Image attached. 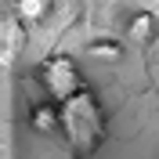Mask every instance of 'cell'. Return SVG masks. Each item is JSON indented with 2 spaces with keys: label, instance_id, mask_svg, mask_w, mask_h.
<instances>
[{
  "label": "cell",
  "instance_id": "4",
  "mask_svg": "<svg viewBox=\"0 0 159 159\" xmlns=\"http://www.w3.org/2000/svg\"><path fill=\"white\" fill-rule=\"evenodd\" d=\"M51 11V0H15V18L22 25H36V22L47 18Z\"/></svg>",
  "mask_w": 159,
  "mask_h": 159
},
{
  "label": "cell",
  "instance_id": "6",
  "mask_svg": "<svg viewBox=\"0 0 159 159\" xmlns=\"http://www.w3.org/2000/svg\"><path fill=\"white\" fill-rule=\"evenodd\" d=\"M90 54L94 58H119L123 54V43H116V40H94L90 43Z\"/></svg>",
  "mask_w": 159,
  "mask_h": 159
},
{
  "label": "cell",
  "instance_id": "1",
  "mask_svg": "<svg viewBox=\"0 0 159 159\" xmlns=\"http://www.w3.org/2000/svg\"><path fill=\"white\" fill-rule=\"evenodd\" d=\"M58 109H61V130H65L69 145L80 156H90V152L98 148L101 134H105V130H101V112H98V105H94V94L83 90V94L69 98L65 105H58Z\"/></svg>",
  "mask_w": 159,
  "mask_h": 159
},
{
  "label": "cell",
  "instance_id": "5",
  "mask_svg": "<svg viewBox=\"0 0 159 159\" xmlns=\"http://www.w3.org/2000/svg\"><path fill=\"white\" fill-rule=\"evenodd\" d=\"M152 33H156V15H152V11H138V15L127 22V36H130V43H148Z\"/></svg>",
  "mask_w": 159,
  "mask_h": 159
},
{
  "label": "cell",
  "instance_id": "2",
  "mask_svg": "<svg viewBox=\"0 0 159 159\" xmlns=\"http://www.w3.org/2000/svg\"><path fill=\"white\" fill-rule=\"evenodd\" d=\"M40 83H43V90H47V98L54 101V105H65L69 98H76V94H83V76H80V69L72 65L69 54H51L43 65H40Z\"/></svg>",
  "mask_w": 159,
  "mask_h": 159
},
{
  "label": "cell",
  "instance_id": "3",
  "mask_svg": "<svg viewBox=\"0 0 159 159\" xmlns=\"http://www.w3.org/2000/svg\"><path fill=\"white\" fill-rule=\"evenodd\" d=\"M29 123L40 134H54V130H61V109L54 101H36L29 109Z\"/></svg>",
  "mask_w": 159,
  "mask_h": 159
}]
</instances>
